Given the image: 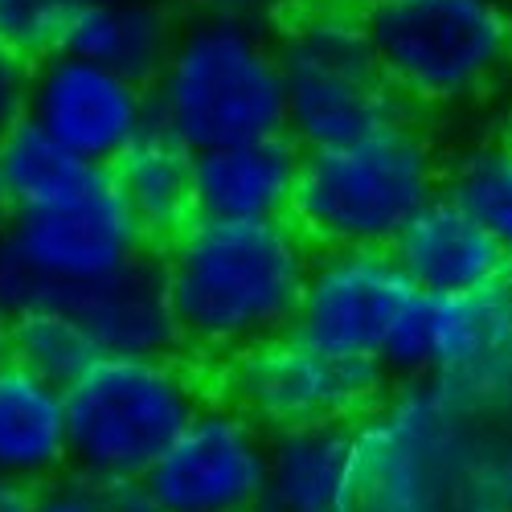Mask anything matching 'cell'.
I'll list each match as a JSON object with an SVG mask.
<instances>
[{
    "instance_id": "cell-22",
    "label": "cell",
    "mask_w": 512,
    "mask_h": 512,
    "mask_svg": "<svg viewBox=\"0 0 512 512\" xmlns=\"http://www.w3.org/2000/svg\"><path fill=\"white\" fill-rule=\"evenodd\" d=\"M443 193L455 197L512 259V136L480 140L443 168Z\"/></svg>"
},
{
    "instance_id": "cell-21",
    "label": "cell",
    "mask_w": 512,
    "mask_h": 512,
    "mask_svg": "<svg viewBox=\"0 0 512 512\" xmlns=\"http://www.w3.org/2000/svg\"><path fill=\"white\" fill-rule=\"evenodd\" d=\"M0 345H5L9 361L25 365L29 373L54 381L62 390L103 357L95 336L62 308H33L17 320H5Z\"/></svg>"
},
{
    "instance_id": "cell-16",
    "label": "cell",
    "mask_w": 512,
    "mask_h": 512,
    "mask_svg": "<svg viewBox=\"0 0 512 512\" xmlns=\"http://www.w3.org/2000/svg\"><path fill=\"white\" fill-rule=\"evenodd\" d=\"M353 443V422L275 431L267 488L254 512H357Z\"/></svg>"
},
{
    "instance_id": "cell-10",
    "label": "cell",
    "mask_w": 512,
    "mask_h": 512,
    "mask_svg": "<svg viewBox=\"0 0 512 512\" xmlns=\"http://www.w3.org/2000/svg\"><path fill=\"white\" fill-rule=\"evenodd\" d=\"M5 234L33 263V271L46 279L50 287L46 308L58 304V295L66 287L115 275L119 267L140 259L144 250H152L136 213L119 197L111 168H99L78 193L54 205L13 209L5 222Z\"/></svg>"
},
{
    "instance_id": "cell-12",
    "label": "cell",
    "mask_w": 512,
    "mask_h": 512,
    "mask_svg": "<svg viewBox=\"0 0 512 512\" xmlns=\"http://www.w3.org/2000/svg\"><path fill=\"white\" fill-rule=\"evenodd\" d=\"M29 119L99 168H111L156 123L148 82L70 50L33 58Z\"/></svg>"
},
{
    "instance_id": "cell-7",
    "label": "cell",
    "mask_w": 512,
    "mask_h": 512,
    "mask_svg": "<svg viewBox=\"0 0 512 512\" xmlns=\"http://www.w3.org/2000/svg\"><path fill=\"white\" fill-rule=\"evenodd\" d=\"M201 402L181 357H99L66 386L70 472L140 484Z\"/></svg>"
},
{
    "instance_id": "cell-28",
    "label": "cell",
    "mask_w": 512,
    "mask_h": 512,
    "mask_svg": "<svg viewBox=\"0 0 512 512\" xmlns=\"http://www.w3.org/2000/svg\"><path fill=\"white\" fill-rule=\"evenodd\" d=\"M9 213H13V205H9V193H5V185H0V226L9 222Z\"/></svg>"
},
{
    "instance_id": "cell-17",
    "label": "cell",
    "mask_w": 512,
    "mask_h": 512,
    "mask_svg": "<svg viewBox=\"0 0 512 512\" xmlns=\"http://www.w3.org/2000/svg\"><path fill=\"white\" fill-rule=\"evenodd\" d=\"M66 472V390L0 357V476L29 488H46Z\"/></svg>"
},
{
    "instance_id": "cell-20",
    "label": "cell",
    "mask_w": 512,
    "mask_h": 512,
    "mask_svg": "<svg viewBox=\"0 0 512 512\" xmlns=\"http://www.w3.org/2000/svg\"><path fill=\"white\" fill-rule=\"evenodd\" d=\"M95 173H99V164L74 156L62 140H54L29 115L0 140V185H5L13 209L54 205L78 193Z\"/></svg>"
},
{
    "instance_id": "cell-8",
    "label": "cell",
    "mask_w": 512,
    "mask_h": 512,
    "mask_svg": "<svg viewBox=\"0 0 512 512\" xmlns=\"http://www.w3.org/2000/svg\"><path fill=\"white\" fill-rule=\"evenodd\" d=\"M222 386L238 410L275 435L295 426L357 422L390 390V373L377 361L336 357L300 332H283L234 353L222 365Z\"/></svg>"
},
{
    "instance_id": "cell-18",
    "label": "cell",
    "mask_w": 512,
    "mask_h": 512,
    "mask_svg": "<svg viewBox=\"0 0 512 512\" xmlns=\"http://www.w3.org/2000/svg\"><path fill=\"white\" fill-rule=\"evenodd\" d=\"M111 177L127 209L136 213L148 246L156 250L197 218L193 213V148H185L160 123H152L111 164Z\"/></svg>"
},
{
    "instance_id": "cell-30",
    "label": "cell",
    "mask_w": 512,
    "mask_h": 512,
    "mask_svg": "<svg viewBox=\"0 0 512 512\" xmlns=\"http://www.w3.org/2000/svg\"><path fill=\"white\" fill-rule=\"evenodd\" d=\"M0 357H5V345H0Z\"/></svg>"
},
{
    "instance_id": "cell-6",
    "label": "cell",
    "mask_w": 512,
    "mask_h": 512,
    "mask_svg": "<svg viewBox=\"0 0 512 512\" xmlns=\"http://www.w3.org/2000/svg\"><path fill=\"white\" fill-rule=\"evenodd\" d=\"M381 70L410 107H467L512 74V0H361Z\"/></svg>"
},
{
    "instance_id": "cell-27",
    "label": "cell",
    "mask_w": 512,
    "mask_h": 512,
    "mask_svg": "<svg viewBox=\"0 0 512 512\" xmlns=\"http://www.w3.org/2000/svg\"><path fill=\"white\" fill-rule=\"evenodd\" d=\"M209 5H218V9H230V13H246V17H263L279 5V0H209Z\"/></svg>"
},
{
    "instance_id": "cell-29",
    "label": "cell",
    "mask_w": 512,
    "mask_h": 512,
    "mask_svg": "<svg viewBox=\"0 0 512 512\" xmlns=\"http://www.w3.org/2000/svg\"><path fill=\"white\" fill-rule=\"evenodd\" d=\"M504 287L512 291V263H508V271H504Z\"/></svg>"
},
{
    "instance_id": "cell-26",
    "label": "cell",
    "mask_w": 512,
    "mask_h": 512,
    "mask_svg": "<svg viewBox=\"0 0 512 512\" xmlns=\"http://www.w3.org/2000/svg\"><path fill=\"white\" fill-rule=\"evenodd\" d=\"M33 500H37V488L0 476V512H33Z\"/></svg>"
},
{
    "instance_id": "cell-24",
    "label": "cell",
    "mask_w": 512,
    "mask_h": 512,
    "mask_svg": "<svg viewBox=\"0 0 512 512\" xmlns=\"http://www.w3.org/2000/svg\"><path fill=\"white\" fill-rule=\"evenodd\" d=\"M33 512H156L144 484H111L66 472L54 484L37 488Z\"/></svg>"
},
{
    "instance_id": "cell-3",
    "label": "cell",
    "mask_w": 512,
    "mask_h": 512,
    "mask_svg": "<svg viewBox=\"0 0 512 512\" xmlns=\"http://www.w3.org/2000/svg\"><path fill=\"white\" fill-rule=\"evenodd\" d=\"M148 91L152 119L193 152L287 132L279 50L263 17L205 5L177 25Z\"/></svg>"
},
{
    "instance_id": "cell-13",
    "label": "cell",
    "mask_w": 512,
    "mask_h": 512,
    "mask_svg": "<svg viewBox=\"0 0 512 512\" xmlns=\"http://www.w3.org/2000/svg\"><path fill=\"white\" fill-rule=\"evenodd\" d=\"M62 312H70L95 336L103 357H181L185 336L173 312V295L164 279L160 250H144L140 259L103 275L95 283H78L58 295Z\"/></svg>"
},
{
    "instance_id": "cell-9",
    "label": "cell",
    "mask_w": 512,
    "mask_h": 512,
    "mask_svg": "<svg viewBox=\"0 0 512 512\" xmlns=\"http://www.w3.org/2000/svg\"><path fill=\"white\" fill-rule=\"evenodd\" d=\"M271 467V431L246 410L201 402L140 480L156 512H254Z\"/></svg>"
},
{
    "instance_id": "cell-23",
    "label": "cell",
    "mask_w": 512,
    "mask_h": 512,
    "mask_svg": "<svg viewBox=\"0 0 512 512\" xmlns=\"http://www.w3.org/2000/svg\"><path fill=\"white\" fill-rule=\"evenodd\" d=\"M87 0H0V41L25 58L62 50V37Z\"/></svg>"
},
{
    "instance_id": "cell-2",
    "label": "cell",
    "mask_w": 512,
    "mask_h": 512,
    "mask_svg": "<svg viewBox=\"0 0 512 512\" xmlns=\"http://www.w3.org/2000/svg\"><path fill=\"white\" fill-rule=\"evenodd\" d=\"M160 259L185 349L230 361L295 328L316 246L291 218H193L160 246Z\"/></svg>"
},
{
    "instance_id": "cell-15",
    "label": "cell",
    "mask_w": 512,
    "mask_h": 512,
    "mask_svg": "<svg viewBox=\"0 0 512 512\" xmlns=\"http://www.w3.org/2000/svg\"><path fill=\"white\" fill-rule=\"evenodd\" d=\"M390 250L410 283L426 295L492 287L512 263L500 242L443 189L402 226Z\"/></svg>"
},
{
    "instance_id": "cell-25",
    "label": "cell",
    "mask_w": 512,
    "mask_h": 512,
    "mask_svg": "<svg viewBox=\"0 0 512 512\" xmlns=\"http://www.w3.org/2000/svg\"><path fill=\"white\" fill-rule=\"evenodd\" d=\"M29 74L33 58L13 50L9 41H0V140L29 115Z\"/></svg>"
},
{
    "instance_id": "cell-5",
    "label": "cell",
    "mask_w": 512,
    "mask_h": 512,
    "mask_svg": "<svg viewBox=\"0 0 512 512\" xmlns=\"http://www.w3.org/2000/svg\"><path fill=\"white\" fill-rule=\"evenodd\" d=\"M287 132L304 148L345 144L410 115L381 70L357 0H295L275 29Z\"/></svg>"
},
{
    "instance_id": "cell-4",
    "label": "cell",
    "mask_w": 512,
    "mask_h": 512,
    "mask_svg": "<svg viewBox=\"0 0 512 512\" xmlns=\"http://www.w3.org/2000/svg\"><path fill=\"white\" fill-rule=\"evenodd\" d=\"M439 189V152L406 115L345 144L304 148L291 222L316 250L394 246L402 226Z\"/></svg>"
},
{
    "instance_id": "cell-31",
    "label": "cell",
    "mask_w": 512,
    "mask_h": 512,
    "mask_svg": "<svg viewBox=\"0 0 512 512\" xmlns=\"http://www.w3.org/2000/svg\"><path fill=\"white\" fill-rule=\"evenodd\" d=\"M504 512H512V508H504Z\"/></svg>"
},
{
    "instance_id": "cell-11",
    "label": "cell",
    "mask_w": 512,
    "mask_h": 512,
    "mask_svg": "<svg viewBox=\"0 0 512 512\" xmlns=\"http://www.w3.org/2000/svg\"><path fill=\"white\" fill-rule=\"evenodd\" d=\"M414 300L418 287L398 267L390 246L316 250L291 332L336 357H361L381 365V353Z\"/></svg>"
},
{
    "instance_id": "cell-19",
    "label": "cell",
    "mask_w": 512,
    "mask_h": 512,
    "mask_svg": "<svg viewBox=\"0 0 512 512\" xmlns=\"http://www.w3.org/2000/svg\"><path fill=\"white\" fill-rule=\"evenodd\" d=\"M173 37L177 21L160 0H87L66 29L62 50L111 66L136 82H152Z\"/></svg>"
},
{
    "instance_id": "cell-14",
    "label": "cell",
    "mask_w": 512,
    "mask_h": 512,
    "mask_svg": "<svg viewBox=\"0 0 512 512\" xmlns=\"http://www.w3.org/2000/svg\"><path fill=\"white\" fill-rule=\"evenodd\" d=\"M304 144L291 132L193 152V213L213 222L291 218Z\"/></svg>"
},
{
    "instance_id": "cell-1",
    "label": "cell",
    "mask_w": 512,
    "mask_h": 512,
    "mask_svg": "<svg viewBox=\"0 0 512 512\" xmlns=\"http://www.w3.org/2000/svg\"><path fill=\"white\" fill-rule=\"evenodd\" d=\"M500 418L443 377L390 381L357 422V512H504Z\"/></svg>"
}]
</instances>
